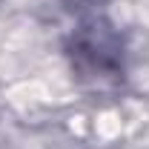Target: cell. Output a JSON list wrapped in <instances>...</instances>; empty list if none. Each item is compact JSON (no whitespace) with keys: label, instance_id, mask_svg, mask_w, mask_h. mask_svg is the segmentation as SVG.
Returning a JSON list of instances; mask_svg holds the SVG:
<instances>
[{"label":"cell","instance_id":"6da1fadb","mask_svg":"<svg viewBox=\"0 0 149 149\" xmlns=\"http://www.w3.org/2000/svg\"><path fill=\"white\" fill-rule=\"evenodd\" d=\"M72 66L80 72V77H120L123 74V49L120 37L103 23L80 26V32L72 37L69 46Z\"/></svg>","mask_w":149,"mask_h":149}]
</instances>
